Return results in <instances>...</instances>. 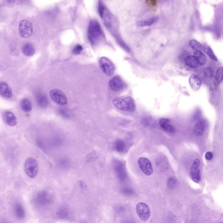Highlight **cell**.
I'll use <instances>...</instances> for the list:
<instances>
[{
	"label": "cell",
	"mask_w": 223,
	"mask_h": 223,
	"mask_svg": "<svg viewBox=\"0 0 223 223\" xmlns=\"http://www.w3.org/2000/svg\"><path fill=\"white\" fill-rule=\"evenodd\" d=\"M23 53L26 56H32L35 53V50L32 45L30 44H27L23 46Z\"/></svg>",
	"instance_id": "ffe728a7"
},
{
	"label": "cell",
	"mask_w": 223,
	"mask_h": 223,
	"mask_svg": "<svg viewBox=\"0 0 223 223\" xmlns=\"http://www.w3.org/2000/svg\"><path fill=\"white\" fill-rule=\"evenodd\" d=\"M115 147L116 150L118 152H121L124 150V143L121 141H117L116 143Z\"/></svg>",
	"instance_id": "4316f807"
},
{
	"label": "cell",
	"mask_w": 223,
	"mask_h": 223,
	"mask_svg": "<svg viewBox=\"0 0 223 223\" xmlns=\"http://www.w3.org/2000/svg\"><path fill=\"white\" fill-rule=\"evenodd\" d=\"M33 26L29 21L27 20H22L19 25V33L21 37L28 38L33 34Z\"/></svg>",
	"instance_id": "5b68a950"
},
{
	"label": "cell",
	"mask_w": 223,
	"mask_h": 223,
	"mask_svg": "<svg viewBox=\"0 0 223 223\" xmlns=\"http://www.w3.org/2000/svg\"><path fill=\"white\" fill-rule=\"evenodd\" d=\"M159 124L161 127L169 132H174L175 131V128L171 124L169 120L165 118H162L159 120Z\"/></svg>",
	"instance_id": "4fadbf2b"
},
{
	"label": "cell",
	"mask_w": 223,
	"mask_h": 223,
	"mask_svg": "<svg viewBox=\"0 0 223 223\" xmlns=\"http://www.w3.org/2000/svg\"><path fill=\"white\" fill-rule=\"evenodd\" d=\"M139 167L146 175L151 176L153 174V169L151 161L145 157H140L138 160Z\"/></svg>",
	"instance_id": "ba28073f"
},
{
	"label": "cell",
	"mask_w": 223,
	"mask_h": 223,
	"mask_svg": "<svg viewBox=\"0 0 223 223\" xmlns=\"http://www.w3.org/2000/svg\"><path fill=\"white\" fill-rule=\"evenodd\" d=\"M201 115V111L200 110H197L195 112V113L194 114V120H196V119H198L199 117Z\"/></svg>",
	"instance_id": "1f68e13d"
},
{
	"label": "cell",
	"mask_w": 223,
	"mask_h": 223,
	"mask_svg": "<svg viewBox=\"0 0 223 223\" xmlns=\"http://www.w3.org/2000/svg\"><path fill=\"white\" fill-rule=\"evenodd\" d=\"M99 66L102 72L108 77H111L115 70L114 65L110 59L105 57H101L99 61Z\"/></svg>",
	"instance_id": "277c9868"
},
{
	"label": "cell",
	"mask_w": 223,
	"mask_h": 223,
	"mask_svg": "<svg viewBox=\"0 0 223 223\" xmlns=\"http://www.w3.org/2000/svg\"><path fill=\"white\" fill-rule=\"evenodd\" d=\"M16 1V0H7V2L10 4H13V3H15Z\"/></svg>",
	"instance_id": "d6a6232c"
},
{
	"label": "cell",
	"mask_w": 223,
	"mask_h": 223,
	"mask_svg": "<svg viewBox=\"0 0 223 223\" xmlns=\"http://www.w3.org/2000/svg\"><path fill=\"white\" fill-rule=\"evenodd\" d=\"M194 56L198 61L199 64L204 65L207 62V58L205 54L201 51H196L194 52Z\"/></svg>",
	"instance_id": "e0dca14e"
},
{
	"label": "cell",
	"mask_w": 223,
	"mask_h": 223,
	"mask_svg": "<svg viewBox=\"0 0 223 223\" xmlns=\"http://www.w3.org/2000/svg\"><path fill=\"white\" fill-rule=\"evenodd\" d=\"M185 63L191 68H195L198 66L199 63L195 56H189L186 57L185 60Z\"/></svg>",
	"instance_id": "2e32d148"
},
{
	"label": "cell",
	"mask_w": 223,
	"mask_h": 223,
	"mask_svg": "<svg viewBox=\"0 0 223 223\" xmlns=\"http://www.w3.org/2000/svg\"><path fill=\"white\" fill-rule=\"evenodd\" d=\"M158 20V18L155 17H152L148 20H147L140 21L137 23V24L139 26H141V27L150 26V25H153V23L156 22Z\"/></svg>",
	"instance_id": "44dd1931"
},
{
	"label": "cell",
	"mask_w": 223,
	"mask_h": 223,
	"mask_svg": "<svg viewBox=\"0 0 223 223\" xmlns=\"http://www.w3.org/2000/svg\"><path fill=\"white\" fill-rule=\"evenodd\" d=\"M0 92L1 95L6 98H10L12 96L10 87L7 83L3 82L0 83Z\"/></svg>",
	"instance_id": "7c38bea8"
},
{
	"label": "cell",
	"mask_w": 223,
	"mask_h": 223,
	"mask_svg": "<svg viewBox=\"0 0 223 223\" xmlns=\"http://www.w3.org/2000/svg\"><path fill=\"white\" fill-rule=\"evenodd\" d=\"M205 158H206V159L208 160V161L211 160L213 158L212 153L211 152H207L205 154Z\"/></svg>",
	"instance_id": "4dcf8cb0"
},
{
	"label": "cell",
	"mask_w": 223,
	"mask_h": 223,
	"mask_svg": "<svg viewBox=\"0 0 223 223\" xmlns=\"http://www.w3.org/2000/svg\"><path fill=\"white\" fill-rule=\"evenodd\" d=\"M50 96L56 103L60 105H65L68 102L66 95L59 89H52L50 92Z\"/></svg>",
	"instance_id": "52a82bcc"
},
{
	"label": "cell",
	"mask_w": 223,
	"mask_h": 223,
	"mask_svg": "<svg viewBox=\"0 0 223 223\" xmlns=\"http://www.w3.org/2000/svg\"><path fill=\"white\" fill-rule=\"evenodd\" d=\"M105 11V7L104 6L103 3L101 1H99V12L101 18L103 16V13Z\"/></svg>",
	"instance_id": "f1b7e54d"
},
{
	"label": "cell",
	"mask_w": 223,
	"mask_h": 223,
	"mask_svg": "<svg viewBox=\"0 0 223 223\" xmlns=\"http://www.w3.org/2000/svg\"><path fill=\"white\" fill-rule=\"evenodd\" d=\"M189 45L193 49L195 50L201 51V50L203 49V46L201 44L196 40H191L189 42Z\"/></svg>",
	"instance_id": "d4e9b609"
},
{
	"label": "cell",
	"mask_w": 223,
	"mask_h": 223,
	"mask_svg": "<svg viewBox=\"0 0 223 223\" xmlns=\"http://www.w3.org/2000/svg\"><path fill=\"white\" fill-rule=\"evenodd\" d=\"M24 169L28 177L31 178H35L38 173V164L37 161L34 158H28L25 161Z\"/></svg>",
	"instance_id": "3957f363"
},
{
	"label": "cell",
	"mask_w": 223,
	"mask_h": 223,
	"mask_svg": "<svg viewBox=\"0 0 223 223\" xmlns=\"http://www.w3.org/2000/svg\"><path fill=\"white\" fill-rule=\"evenodd\" d=\"M102 34V31L98 22L94 20L90 21L88 27V35L92 43H94Z\"/></svg>",
	"instance_id": "7a4b0ae2"
},
{
	"label": "cell",
	"mask_w": 223,
	"mask_h": 223,
	"mask_svg": "<svg viewBox=\"0 0 223 223\" xmlns=\"http://www.w3.org/2000/svg\"><path fill=\"white\" fill-rule=\"evenodd\" d=\"M200 161L198 158H196L193 161L191 169L190 176L191 178L194 182L198 183L200 181L201 176L199 166Z\"/></svg>",
	"instance_id": "9c48e42d"
},
{
	"label": "cell",
	"mask_w": 223,
	"mask_h": 223,
	"mask_svg": "<svg viewBox=\"0 0 223 223\" xmlns=\"http://www.w3.org/2000/svg\"><path fill=\"white\" fill-rule=\"evenodd\" d=\"M203 50L211 59L215 61H217V57L215 56L214 52L213 51L211 47L207 45H205L203 46Z\"/></svg>",
	"instance_id": "7402d4cb"
},
{
	"label": "cell",
	"mask_w": 223,
	"mask_h": 223,
	"mask_svg": "<svg viewBox=\"0 0 223 223\" xmlns=\"http://www.w3.org/2000/svg\"><path fill=\"white\" fill-rule=\"evenodd\" d=\"M21 107L22 110L25 112H29L32 110L31 102L26 98L23 99L21 102Z\"/></svg>",
	"instance_id": "ac0fdd59"
},
{
	"label": "cell",
	"mask_w": 223,
	"mask_h": 223,
	"mask_svg": "<svg viewBox=\"0 0 223 223\" xmlns=\"http://www.w3.org/2000/svg\"><path fill=\"white\" fill-rule=\"evenodd\" d=\"M136 211L140 219L143 221H147L151 217L150 207L145 203H138L136 206Z\"/></svg>",
	"instance_id": "8992f818"
},
{
	"label": "cell",
	"mask_w": 223,
	"mask_h": 223,
	"mask_svg": "<svg viewBox=\"0 0 223 223\" xmlns=\"http://www.w3.org/2000/svg\"><path fill=\"white\" fill-rule=\"evenodd\" d=\"M37 102L38 105L42 108H45L48 106V100L46 96L40 95L37 97Z\"/></svg>",
	"instance_id": "603a6c76"
},
{
	"label": "cell",
	"mask_w": 223,
	"mask_h": 223,
	"mask_svg": "<svg viewBox=\"0 0 223 223\" xmlns=\"http://www.w3.org/2000/svg\"><path fill=\"white\" fill-rule=\"evenodd\" d=\"M15 214L18 218L22 219L25 216V211L20 205L17 204L15 207Z\"/></svg>",
	"instance_id": "cb8c5ba5"
},
{
	"label": "cell",
	"mask_w": 223,
	"mask_h": 223,
	"mask_svg": "<svg viewBox=\"0 0 223 223\" xmlns=\"http://www.w3.org/2000/svg\"><path fill=\"white\" fill-rule=\"evenodd\" d=\"M112 102L116 108L122 111L132 112L136 109L135 101L130 97H116L112 99Z\"/></svg>",
	"instance_id": "6da1fadb"
},
{
	"label": "cell",
	"mask_w": 223,
	"mask_h": 223,
	"mask_svg": "<svg viewBox=\"0 0 223 223\" xmlns=\"http://www.w3.org/2000/svg\"><path fill=\"white\" fill-rule=\"evenodd\" d=\"M3 119L4 122L10 126H15L17 123L16 117L10 111H6L3 114Z\"/></svg>",
	"instance_id": "8fae6325"
},
{
	"label": "cell",
	"mask_w": 223,
	"mask_h": 223,
	"mask_svg": "<svg viewBox=\"0 0 223 223\" xmlns=\"http://www.w3.org/2000/svg\"><path fill=\"white\" fill-rule=\"evenodd\" d=\"M102 18L103 19L105 25L108 28H111L112 27V22L111 15L108 11H105Z\"/></svg>",
	"instance_id": "d6986e66"
},
{
	"label": "cell",
	"mask_w": 223,
	"mask_h": 223,
	"mask_svg": "<svg viewBox=\"0 0 223 223\" xmlns=\"http://www.w3.org/2000/svg\"><path fill=\"white\" fill-rule=\"evenodd\" d=\"M205 75L208 78H211L213 76V71L211 68H206L205 72Z\"/></svg>",
	"instance_id": "f546056e"
},
{
	"label": "cell",
	"mask_w": 223,
	"mask_h": 223,
	"mask_svg": "<svg viewBox=\"0 0 223 223\" xmlns=\"http://www.w3.org/2000/svg\"><path fill=\"white\" fill-rule=\"evenodd\" d=\"M216 79L218 84L221 83L223 80V67H221L217 69L216 73Z\"/></svg>",
	"instance_id": "484cf974"
},
{
	"label": "cell",
	"mask_w": 223,
	"mask_h": 223,
	"mask_svg": "<svg viewBox=\"0 0 223 223\" xmlns=\"http://www.w3.org/2000/svg\"><path fill=\"white\" fill-rule=\"evenodd\" d=\"M205 128V123L204 120H198L194 125V132L196 136H201L203 134Z\"/></svg>",
	"instance_id": "9a60e30c"
},
{
	"label": "cell",
	"mask_w": 223,
	"mask_h": 223,
	"mask_svg": "<svg viewBox=\"0 0 223 223\" xmlns=\"http://www.w3.org/2000/svg\"><path fill=\"white\" fill-rule=\"evenodd\" d=\"M109 85L112 90L117 92L122 91L126 86L124 82L119 76H116L112 79L110 80Z\"/></svg>",
	"instance_id": "30bf717a"
},
{
	"label": "cell",
	"mask_w": 223,
	"mask_h": 223,
	"mask_svg": "<svg viewBox=\"0 0 223 223\" xmlns=\"http://www.w3.org/2000/svg\"><path fill=\"white\" fill-rule=\"evenodd\" d=\"M189 84L192 89L198 90L201 86V80L198 76L195 74L191 75L189 78Z\"/></svg>",
	"instance_id": "5bb4252c"
},
{
	"label": "cell",
	"mask_w": 223,
	"mask_h": 223,
	"mask_svg": "<svg viewBox=\"0 0 223 223\" xmlns=\"http://www.w3.org/2000/svg\"><path fill=\"white\" fill-rule=\"evenodd\" d=\"M83 49V48L82 46L80 45H77L73 49L72 53L75 55H79L82 52Z\"/></svg>",
	"instance_id": "83f0119b"
}]
</instances>
